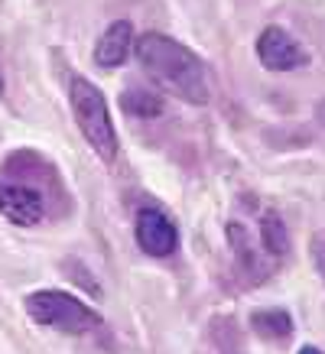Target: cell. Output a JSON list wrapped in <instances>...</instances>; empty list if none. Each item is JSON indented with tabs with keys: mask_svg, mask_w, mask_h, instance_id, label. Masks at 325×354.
<instances>
[{
	"mask_svg": "<svg viewBox=\"0 0 325 354\" xmlns=\"http://www.w3.org/2000/svg\"><path fill=\"white\" fill-rule=\"evenodd\" d=\"M133 234H137L140 250L150 254V257H169L179 247V231H176V225L162 215L160 208H140Z\"/></svg>",
	"mask_w": 325,
	"mask_h": 354,
	"instance_id": "52a82bcc",
	"label": "cell"
},
{
	"mask_svg": "<svg viewBox=\"0 0 325 354\" xmlns=\"http://www.w3.org/2000/svg\"><path fill=\"white\" fill-rule=\"evenodd\" d=\"M250 328L263 342H286L292 335V319L286 309H260L250 315Z\"/></svg>",
	"mask_w": 325,
	"mask_h": 354,
	"instance_id": "9c48e42d",
	"label": "cell"
},
{
	"mask_svg": "<svg viewBox=\"0 0 325 354\" xmlns=\"http://www.w3.org/2000/svg\"><path fill=\"white\" fill-rule=\"evenodd\" d=\"M228 247L248 279H267L283 263L290 237L280 215L254 198H241L238 212L228 221Z\"/></svg>",
	"mask_w": 325,
	"mask_h": 354,
	"instance_id": "6da1fadb",
	"label": "cell"
},
{
	"mask_svg": "<svg viewBox=\"0 0 325 354\" xmlns=\"http://www.w3.org/2000/svg\"><path fill=\"white\" fill-rule=\"evenodd\" d=\"M23 309L32 322L46 325L53 332L62 335H88L91 328H101V315H98L88 302H82L72 292L62 290H36L23 299Z\"/></svg>",
	"mask_w": 325,
	"mask_h": 354,
	"instance_id": "277c9868",
	"label": "cell"
},
{
	"mask_svg": "<svg viewBox=\"0 0 325 354\" xmlns=\"http://www.w3.org/2000/svg\"><path fill=\"white\" fill-rule=\"evenodd\" d=\"M309 254H313V263L319 270V277L325 283V231H315L313 241H309Z\"/></svg>",
	"mask_w": 325,
	"mask_h": 354,
	"instance_id": "8fae6325",
	"label": "cell"
},
{
	"mask_svg": "<svg viewBox=\"0 0 325 354\" xmlns=\"http://www.w3.org/2000/svg\"><path fill=\"white\" fill-rule=\"evenodd\" d=\"M133 53L140 59L143 72L169 95L183 97L189 104H208V97H212L208 68L189 46H183L166 32H143L133 43Z\"/></svg>",
	"mask_w": 325,
	"mask_h": 354,
	"instance_id": "7a4b0ae2",
	"label": "cell"
},
{
	"mask_svg": "<svg viewBox=\"0 0 325 354\" xmlns=\"http://www.w3.org/2000/svg\"><path fill=\"white\" fill-rule=\"evenodd\" d=\"M0 95H3V78H0Z\"/></svg>",
	"mask_w": 325,
	"mask_h": 354,
	"instance_id": "4fadbf2b",
	"label": "cell"
},
{
	"mask_svg": "<svg viewBox=\"0 0 325 354\" xmlns=\"http://www.w3.org/2000/svg\"><path fill=\"white\" fill-rule=\"evenodd\" d=\"M257 59H260V65L270 68V72H292V68H303V65L309 62L306 49L296 43L283 26H267V30L260 32Z\"/></svg>",
	"mask_w": 325,
	"mask_h": 354,
	"instance_id": "8992f818",
	"label": "cell"
},
{
	"mask_svg": "<svg viewBox=\"0 0 325 354\" xmlns=\"http://www.w3.org/2000/svg\"><path fill=\"white\" fill-rule=\"evenodd\" d=\"M124 111L133 118H156V114H162V101L153 91L130 88V91H124Z\"/></svg>",
	"mask_w": 325,
	"mask_h": 354,
	"instance_id": "30bf717a",
	"label": "cell"
},
{
	"mask_svg": "<svg viewBox=\"0 0 325 354\" xmlns=\"http://www.w3.org/2000/svg\"><path fill=\"white\" fill-rule=\"evenodd\" d=\"M68 101H72V114H75L78 130H82V137L91 143V150L98 153V160L114 162L118 160V130H114V120H111L104 95H101L88 78L75 75L68 82Z\"/></svg>",
	"mask_w": 325,
	"mask_h": 354,
	"instance_id": "3957f363",
	"label": "cell"
},
{
	"mask_svg": "<svg viewBox=\"0 0 325 354\" xmlns=\"http://www.w3.org/2000/svg\"><path fill=\"white\" fill-rule=\"evenodd\" d=\"M299 354H322L319 348H313V344H306V348H299Z\"/></svg>",
	"mask_w": 325,
	"mask_h": 354,
	"instance_id": "7c38bea8",
	"label": "cell"
},
{
	"mask_svg": "<svg viewBox=\"0 0 325 354\" xmlns=\"http://www.w3.org/2000/svg\"><path fill=\"white\" fill-rule=\"evenodd\" d=\"M46 212V192L36 183H23V176L7 162V176L0 179V215L20 227H32L43 221Z\"/></svg>",
	"mask_w": 325,
	"mask_h": 354,
	"instance_id": "5b68a950",
	"label": "cell"
},
{
	"mask_svg": "<svg viewBox=\"0 0 325 354\" xmlns=\"http://www.w3.org/2000/svg\"><path fill=\"white\" fill-rule=\"evenodd\" d=\"M133 26L127 20H114L108 30L101 32V39L95 46V62L101 68H120L133 53Z\"/></svg>",
	"mask_w": 325,
	"mask_h": 354,
	"instance_id": "ba28073f",
	"label": "cell"
}]
</instances>
